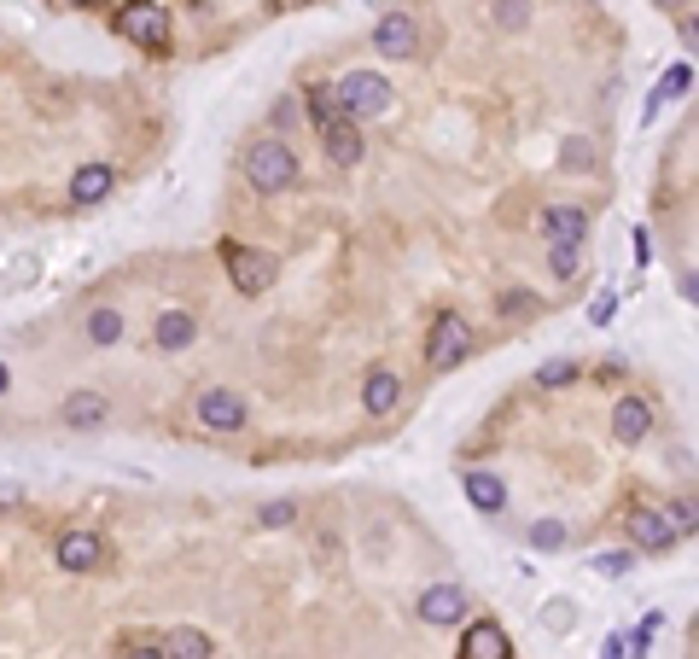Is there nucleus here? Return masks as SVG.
Listing matches in <instances>:
<instances>
[{"mask_svg": "<svg viewBox=\"0 0 699 659\" xmlns=\"http://www.w3.org/2000/svg\"><path fill=\"white\" fill-rule=\"evenodd\" d=\"M373 53L379 59H414L420 53V18L414 12H385L373 24Z\"/></svg>", "mask_w": 699, "mask_h": 659, "instance_id": "obj_8", "label": "nucleus"}, {"mask_svg": "<svg viewBox=\"0 0 699 659\" xmlns=\"http://www.w3.org/2000/svg\"><path fill=\"white\" fill-rule=\"evenodd\" d=\"M466 502L478 508V514H501L507 508V485H501L496 473H484V467H466Z\"/></svg>", "mask_w": 699, "mask_h": 659, "instance_id": "obj_18", "label": "nucleus"}, {"mask_svg": "<svg viewBox=\"0 0 699 659\" xmlns=\"http://www.w3.org/2000/svg\"><path fill=\"white\" fill-rule=\"evenodd\" d=\"M647 432H653V403L647 397H618V409H612V438L618 444H647Z\"/></svg>", "mask_w": 699, "mask_h": 659, "instance_id": "obj_13", "label": "nucleus"}, {"mask_svg": "<svg viewBox=\"0 0 699 659\" xmlns=\"http://www.w3.org/2000/svg\"><path fill=\"white\" fill-rule=\"evenodd\" d=\"M193 420H199L204 432H239L251 420V403L239 391H228V385H210V391L193 397Z\"/></svg>", "mask_w": 699, "mask_h": 659, "instance_id": "obj_7", "label": "nucleus"}, {"mask_svg": "<svg viewBox=\"0 0 699 659\" xmlns=\"http://www.w3.org/2000/svg\"><path fill=\"white\" fill-rule=\"evenodd\" d=\"M245 181L257 193H286L298 187V152L286 140H251L245 146Z\"/></svg>", "mask_w": 699, "mask_h": 659, "instance_id": "obj_2", "label": "nucleus"}, {"mask_svg": "<svg viewBox=\"0 0 699 659\" xmlns=\"http://www.w3.org/2000/svg\"><path fill=\"white\" fill-rule=\"evenodd\" d=\"M612 310H618V298H612V292H600L595 310H589V321H595V327H606V321H612Z\"/></svg>", "mask_w": 699, "mask_h": 659, "instance_id": "obj_30", "label": "nucleus"}, {"mask_svg": "<svg viewBox=\"0 0 699 659\" xmlns=\"http://www.w3.org/2000/svg\"><path fill=\"white\" fill-rule=\"evenodd\" d=\"M600 659H624V636H612V642L600 648Z\"/></svg>", "mask_w": 699, "mask_h": 659, "instance_id": "obj_33", "label": "nucleus"}, {"mask_svg": "<svg viewBox=\"0 0 699 659\" xmlns=\"http://www.w3.org/2000/svg\"><path fill=\"white\" fill-rule=\"evenodd\" d=\"M653 6H659V12H676V18H682V12H694V0H653Z\"/></svg>", "mask_w": 699, "mask_h": 659, "instance_id": "obj_31", "label": "nucleus"}, {"mask_svg": "<svg viewBox=\"0 0 699 659\" xmlns=\"http://www.w3.org/2000/svg\"><path fill=\"white\" fill-rule=\"evenodd\" d=\"M531 543H536V549H566V525H560V520H536L531 525Z\"/></svg>", "mask_w": 699, "mask_h": 659, "instance_id": "obj_27", "label": "nucleus"}, {"mask_svg": "<svg viewBox=\"0 0 699 659\" xmlns=\"http://www.w3.org/2000/svg\"><path fill=\"white\" fill-rule=\"evenodd\" d=\"M193 339H199V321H193L187 310H164L158 315V327H152V345L158 350H187Z\"/></svg>", "mask_w": 699, "mask_h": 659, "instance_id": "obj_19", "label": "nucleus"}, {"mask_svg": "<svg viewBox=\"0 0 699 659\" xmlns=\"http://www.w3.org/2000/svg\"><path fill=\"white\" fill-rule=\"evenodd\" d=\"M461 659H513V642L496 619H472L461 630Z\"/></svg>", "mask_w": 699, "mask_h": 659, "instance_id": "obj_11", "label": "nucleus"}, {"mask_svg": "<svg viewBox=\"0 0 699 659\" xmlns=\"http://www.w3.org/2000/svg\"><path fill=\"white\" fill-rule=\"evenodd\" d=\"M88 345H123V310H111V304H105V310H94L88 315Z\"/></svg>", "mask_w": 699, "mask_h": 659, "instance_id": "obj_21", "label": "nucleus"}, {"mask_svg": "<svg viewBox=\"0 0 699 659\" xmlns=\"http://www.w3.org/2000/svg\"><path fill=\"white\" fill-rule=\"evenodd\" d=\"M216 648H210V636L204 630H193V625H175L164 636V659H210Z\"/></svg>", "mask_w": 699, "mask_h": 659, "instance_id": "obj_20", "label": "nucleus"}, {"mask_svg": "<svg viewBox=\"0 0 699 659\" xmlns=\"http://www.w3.org/2000/svg\"><path fill=\"white\" fill-rule=\"evenodd\" d=\"M117 659H164V648H123Z\"/></svg>", "mask_w": 699, "mask_h": 659, "instance_id": "obj_32", "label": "nucleus"}, {"mask_svg": "<svg viewBox=\"0 0 699 659\" xmlns=\"http://www.w3.org/2000/svg\"><path fill=\"white\" fill-rule=\"evenodd\" d=\"M222 263H228V280L245 298H257V292H268L280 280V263L268 251H257V245H222Z\"/></svg>", "mask_w": 699, "mask_h": 659, "instance_id": "obj_6", "label": "nucleus"}, {"mask_svg": "<svg viewBox=\"0 0 699 659\" xmlns=\"http://www.w3.org/2000/svg\"><path fill=\"white\" fill-rule=\"evenodd\" d=\"M292 520H298V502H268L263 514H257V525H263V531H286Z\"/></svg>", "mask_w": 699, "mask_h": 659, "instance_id": "obj_26", "label": "nucleus"}, {"mask_svg": "<svg viewBox=\"0 0 699 659\" xmlns=\"http://www.w3.org/2000/svg\"><path fill=\"white\" fill-rule=\"evenodd\" d=\"M309 117H315V129H321V123H333V117H344V111H338L333 82H315V88H309Z\"/></svg>", "mask_w": 699, "mask_h": 659, "instance_id": "obj_22", "label": "nucleus"}, {"mask_svg": "<svg viewBox=\"0 0 699 659\" xmlns=\"http://www.w3.org/2000/svg\"><path fill=\"white\" fill-rule=\"evenodd\" d=\"M542 234H548V245H583V234H589V210L583 205H548L542 210Z\"/></svg>", "mask_w": 699, "mask_h": 659, "instance_id": "obj_16", "label": "nucleus"}, {"mask_svg": "<svg viewBox=\"0 0 699 659\" xmlns=\"http://www.w3.org/2000/svg\"><path fill=\"white\" fill-rule=\"evenodd\" d=\"M577 374H583V368L560 356V362H542V368H536V385H542V391H560V385H571Z\"/></svg>", "mask_w": 699, "mask_h": 659, "instance_id": "obj_23", "label": "nucleus"}, {"mask_svg": "<svg viewBox=\"0 0 699 659\" xmlns=\"http://www.w3.org/2000/svg\"><path fill=\"white\" fill-rule=\"evenodd\" d=\"M111 24H117L123 41L146 47V53H164V47H169V12L158 6V0H123Z\"/></svg>", "mask_w": 699, "mask_h": 659, "instance_id": "obj_4", "label": "nucleus"}, {"mask_svg": "<svg viewBox=\"0 0 699 659\" xmlns=\"http://www.w3.org/2000/svg\"><path fill=\"white\" fill-rule=\"evenodd\" d=\"M466 356H472V321L466 315H437L432 321V339H426V368L432 374H455Z\"/></svg>", "mask_w": 699, "mask_h": 659, "instance_id": "obj_5", "label": "nucleus"}, {"mask_svg": "<svg viewBox=\"0 0 699 659\" xmlns=\"http://www.w3.org/2000/svg\"><path fill=\"white\" fill-rule=\"evenodd\" d=\"M577 263H583V251H577V245H548V269H554L560 280L577 275Z\"/></svg>", "mask_w": 699, "mask_h": 659, "instance_id": "obj_25", "label": "nucleus"}, {"mask_svg": "<svg viewBox=\"0 0 699 659\" xmlns=\"http://www.w3.org/2000/svg\"><path fill=\"white\" fill-rule=\"evenodd\" d=\"M6 391H12V368H6V362H0V397H6Z\"/></svg>", "mask_w": 699, "mask_h": 659, "instance_id": "obj_34", "label": "nucleus"}, {"mask_svg": "<svg viewBox=\"0 0 699 659\" xmlns=\"http://www.w3.org/2000/svg\"><path fill=\"white\" fill-rule=\"evenodd\" d=\"M688 88H694V65H670L665 82H659V100H682Z\"/></svg>", "mask_w": 699, "mask_h": 659, "instance_id": "obj_24", "label": "nucleus"}, {"mask_svg": "<svg viewBox=\"0 0 699 659\" xmlns=\"http://www.w3.org/2000/svg\"><path fill=\"white\" fill-rule=\"evenodd\" d=\"M53 560H59L65 572H94V566L105 560V537L100 531H65L59 549H53Z\"/></svg>", "mask_w": 699, "mask_h": 659, "instance_id": "obj_12", "label": "nucleus"}, {"mask_svg": "<svg viewBox=\"0 0 699 659\" xmlns=\"http://www.w3.org/2000/svg\"><path fill=\"white\" fill-rule=\"evenodd\" d=\"M333 94H338V111H344V117H385L397 88H391L379 70H344L333 82Z\"/></svg>", "mask_w": 699, "mask_h": 659, "instance_id": "obj_3", "label": "nucleus"}, {"mask_svg": "<svg viewBox=\"0 0 699 659\" xmlns=\"http://www.w3.org/2000/svg\"><path fill=\"white\" fill-rule=\"evenodd\" d=\"M315 135H321V146H327V158H333V164H344V170H350V164H362L367 140H362V129H356V117H333V123H321Z\"/></svg>", "mask_w": 699, "mask_h": 659, "instance_id": "obj_9", "label": "nucleus"}, {"mask_svg": "<svg viewBox=\"0 0 699 659\" xmlns=\"http://www.w3.org/2000/svg\"><path fill=\"white\" fill-rule=\"evenodd\" d=\"M59 420H65V426H82V432H94V426L111 420V403H105L100 391H70L65 409H59Z\"/></svg>", "mask_w": 699, "mask_h": 659, "instance_id": "obj_17", "label": "nucleus"}, {"mask_svg": "<svg viewBox=\"0 0 699 659\" xmlns=\"http://www.w3.org/2000/svg\"><path fill=\"white\" fill-rule=\"evenodd\" d=\"M362 409H367L373 420L397 415V409H402V380H397V368H367V380H362Z\"/></svg>", "mask_w": 699, "mask_h": 659, "instance_id": "obj_10", "label": "nucleus"}, {"mask_svg": "<svg viewBox=\"0 0 699 659\" xmlns=\"http://www.w3.org/2000/svg\"><path fill=\"white\" fill-rule=\"evenodd\" d=\"M466 607H472V601H466L461 584H432V590L420 595V619H426V625H461Z\"/></svg>", "mask_w": 699, "mask_h": 659, "instance_id": "obj_14", "label": "nucleus"}, {"mask_svg": "<svg viewBox=\"0 0 699 659\" xmlns=\"http://www.w3.org/2000/svg\"><path fill=\"white\" fill-rule=\"evenodd\" d=\"M111 187H117V170H111V164H82V170L70 175V205H76V210L105 205V199H111Z\"/></svg>", "mask_w": 699, "mask_h": 659, "instance_id": "obj_15", "label": "nucleus"}, {"mask_svg": "<svg viewBox=\"0 0 699 659\" xmlns=\"http://www.w3.org/2000/svg\"><path fill=\"white\" fill-rule=\"evenodd\" d=\"M635 566V555L630 549H612V555H595V572H606V578H624Z\"/></svg>", "mask_w": 699, "mask_h": 659, "instance_id": "obj_29", "label": "nucleus"}, {"mask_svg": "<svg viewBox=\"0 0 699 659\" xmlns=\"http://www.w3.org/2000/svg\"><path fill=\"white\" fill-rule=\"evenodd\" d=\"M531 18V0H496V24L501 30H519Z\"/></svg>", "mask_w": 699, "mask_h": 659, "instance_id": "obj_28", "label": "nucleus"}, {"mask_svg": "<svg viewBox=\"0 0 699 659\" xmlns=\"http://www.w3.org/2000/svg\"><path fill=\"white\" fill-rule=\"evenodd\" d=\"M688 531H694V502H682V508H635L630 514V549L659 555V549H670V543L688 537Z\"/></svg>", "mask_w": 699, "mask_h": 659, "instance_id": "obj_1", "label": "nucleus"}, {"mask_svg": "<svg viewBox=\"0 0 699 659\" xmlns=\"http://www.w3.org/2000/svg\"><path fill=\"white\" fill-rule=\"evenodd\" d=\"M59 6H94V0H59Z\"/></svg>", "mask_w": 699, "mask_h": 659, "instance_id": "obj_35", "label": "nucleus"}]
</instances>
